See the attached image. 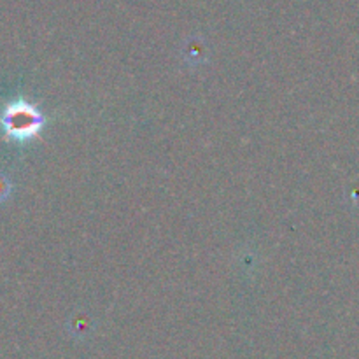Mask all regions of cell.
Returning a JSON list of instances; mask_svg holds the SVG:
<instances>
[{"label":"cell","instance_id":"1","mask_svg":"<svg viewBox=\"0 0 359 359\" xmlns=\"http://www.w3.org/2000/svg\"><path fill=\"white\" fill-rule=\"evenodd\" d=\"M44 126V116L37 107L25 100H16L7 105L0 114V128L4 135L16 142L35 139Z\"/></svg>","mask_w":359,"mask_h":359},{"label":"cell","instance_id":"2","mask_svg":"<svg viewBox=\"0 0 359 359\" xmlns=\"http://www.w3.org/2000/svg\"><path fill=\"white\" fill-rule=\"evenodd\" d=\"M11 191H13V182L9 181V177L6 174L0 172V203L9 198Z\"/></svg>","mask_w":359,"mask_h":359}]
</instances>
